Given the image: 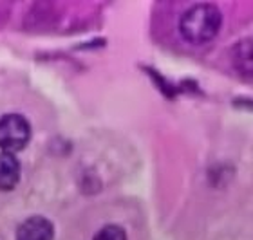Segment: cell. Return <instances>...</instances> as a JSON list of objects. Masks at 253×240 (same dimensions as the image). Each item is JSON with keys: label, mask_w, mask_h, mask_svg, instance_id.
Wrapping results in <instances>:
<instances>
[{"label": "cell", "mask_w": 253, "mask_h": 240, "mask_svg": "<svg viewBox=\"0 0 253 240\" xmlns=\"http://www.w3.org/2000/svg\"><path fill=\"white\" fill-rule=\"evenodd\" d=\"M222 26V15L213 4H195L181 16L179 31L186 42L201 45L213 40Z\"/></svg>", "instance_id": "cell-1"}, {"label": "cell", "mask_w": 253, "mask_h": 240, "mask_svg": "<svg viewBox=\"0 0 253 240\" xmlns=\"http://www.w3.org/2000/svg\"><path fill=\"white\" fill-rule=\"evenodd\" d=\"M31 125L20 114H5L0 118V148L5 154H15L29 143Z\"/></svg>", "instance_id": "cell-2"}, {"label": "cell", "mask_w": 253, "mask_h": 240, "mask_svg": "<svg viewBox=\"0 0 253 240\" xmlns=\"http://www.w3.org/2000/svg\"><path fill=\"white\" fill-rule=\"evenodd\" d=\"M20 162L13 154H0V190L9 192L20 181Z\"/></svg>", "instance_id": "cell-4"}, {"label": "cell", "mask_w": 253, "mask_h": 240, "mask_svg": "<svg viewBox=\"0 0 253 240\" xmlns=\"http://www.w3.org/2000/svg\"><path fill=\"white\" fill-rule=\"evenodd\" d=\"M92 240H126V233L122 226L109 224V226H103V228L96 233Z\"/></svg>", "instance_id": "cell-6"}, {"label": "cell", "mask_w": 253, "mask_h": 240, "mask_svg": "<svg viewBox=\"0 0 253 240\" xmlns=\"http://www.w3.org/2000/svg\"><path fill=\"white\" fill-rule=\"evenodd\" d=\"M233 65L244 76H253V40H243L233 49Z\"/></svg>", "instance_id": "cell-5"}, {"label": "cell", "mask_w": 253, "mask_h": 240, "mask_svg": "<svg viewBox=\"0 0 253 240\" xmlns=\"http://www.w3.org/2000/svg\"><path fill=\"white\" fill-rule=\"evenodd\" d=\"M54 228L43 217H29L16 230V240H53Z\"/></svg>", "instance_id": "cell-3"}]
</instances>
